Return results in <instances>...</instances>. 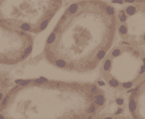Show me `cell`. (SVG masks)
<instances>
[{
	"mask_svg": "<svg viewBox=\"0 0 145 119\" xmlns=\"http://www.w3.org/2000/svg\"><path fill=\"white\" fill-rule=\"evenodd\" d=\"M117 29L115 8L102 0H80L66 8L44 45V56L60 70L86 73L108 54Z\"/></svg>",
	"mask_w": 145,
	"mask_h": 119,
	"instance_id": "6da1fadb",
	"label": "cell"
},
{
	"mask_svg": "<svg viewBox=\"0 0 145 119\" xmlns=\"http://www.w3.org/2000/svg\"><path fill=\"white\" fill-rule=\"evenodd\" d=\"M106 96L94 83L47 80H21L0 105L2 118H93L104 109Z\"/></svg>",
	"mask_w": 145,
	"mask_h": 119,
	"instance_id": "7a4b0ae2",
	"label": "cell"
},
{
	"mask_svg": "<svg viewBox=\"0 0 145 119\" xmlns=\"http://www.w3.org/2000/svg\"><path fill=\"white\" fill-rule=\"evenodd\" d=\"M101 72L111 88L118 91L129 90L145 78V52L122 43L104 58Z\"/></svg>",
	"mask_w": 145,
	"mask_h": 119,
	"instance_id": "3957f363",
	"label": "cell"
},
{
	"mask_svg": "<svg viewBox=\"0 0 145 119\" xmlns=\"http://www.w3.org/2000/svg\"><path fill=\"white\" fill-rule=\"evenodd\" d=\"M63 0H0V22L28 33L44 31Z\"/></svg>",
	"mask_w": 145,
	"mask_h": 119,
	"instance_id": "277c9868",
	"label": "cell"
},
{
	"mask_svg": "<svg viewBox=\"0 0 145 119\" xmlns=\"http://www.w3.org/2000/svg\"><path fill=\"white\" fill-rule=\"evenodd\" d=\"M28 33L0 22V65H12L24 61L33 50Z\"/></svg>",
	"mask_w": 145,
	"mask_h": 119,
	"instance_id": "5b68a950",
	"label": "cell"
},
{
	"mask_svg": "<svg viewBox=\"0 0 145 119\" xmlns=\"http://www.w3.org/2000/svg\"><path fill=\"white\" fill-rule=\"evenodd\" d=\"M117 29L123 42L139 48L145 46V2L127 3L118 11Z\"/></svg>",
	"mask_w": 145,
	"mask_h": 119,
	"instance_id": "8992f818",
	"label": "cell"
},
{
	"mask_svg": "<svg viewBox=\"0 0 145 119\" xmlns=\"http://www.w3.org/2000/svg\"><path fill=\"white\" fill-rule=\"evenodd\" d=\"M128 111L130 116L135 119H145V78L142 80L128 100Z\"/></svg>",
	"mask_w": 145,
	"mask_h": 119,
	"instance_id": "52a82bcc",
	"label": "cell"
},
{
	"mask_svg": "<svg viewBox=\"0 0 145 119\" xmlns=\"http://www.w3.org/2000/svg\"><path fill=\"white\" fill-rule=\"evenodd\" d=\"M8 85H9V80L7 76L3 72H0V102H2L5 97Z\"/></svg>",
	"mask_w": 145,
	"mask_h": 119,
	"instance_id": "ba28073f",
	"label": "cell"
},
{
	"mask_svg": "<svg viewBox=\"0 0 145 119\" xmlns=\"http://www.w3.org/2000/svg\"><path fill=\"white\" fill-rule=\"evenodd\" d=\"M126 3H134V2H145V0H121Z\"/></svg>",
	"mask_w": 145,
	"mask_h": 119,
	"instance_id": "9c48e42d",
	"label": "cell"
}]
</instances>
